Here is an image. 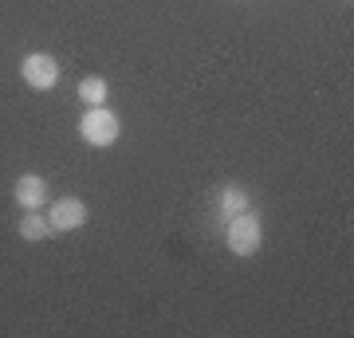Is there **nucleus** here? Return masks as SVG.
Returning a JSON list of instances; mask_svg holds the SVG:
<instances>
[{"label": "nucleus", "instance_id": "obj_1", "mask_svg": "<svg viewBox=\"0 0 354 338\" xmlns=\"http://www.w3.org/2000/svg\"><path fill=\"white\" fill-rule=\"evenodd\" d=\"M118 134H122V122H118V114L111 106H87L83 118H79V138L87 142V146H95V150L114 146Z\"/></svg>", "mask_w": 354, "mask_h": 338}, {"label": "nucleus", "instance_id": "obj_2", "mask_svg": "<svg viewBox=\"0 0 354 338\" xmlns=\"http://www.w3.org/2000/svg\"><path fill=\"white\" fill-rule=\"evenodd\" d=\"M225 244H228L232 256H252V252H260V244H264V228H260V220H256L252 209L241 213V216H228Z\"/></svg>", "mask_w": 354, "mask_h": 338}, {"label": "nucleus", "instance_id": "obj_3", "mask_svg": "<svg viewBox=\"0 0 354 338\" xmlns=\"http://www.w3.org/2000/svg\"><path fill=\"white\" fill-rule=\"evenodd\" d=\"M20 79L32 91H51L59 83V59L48 55V51H32V55L20 59Z\"/></svg>", "mask_w": 354, "mask_h": 338}, {"label": "nucleus", "instance_id": "obj_4", "mask_svg": "<svg viewBox=\"0 0 354 338\" xmlns=\"http://www.w3.org/2000/svg\"><path fill=\"white\" fill-rule=\"evenodd\" d=\"M48 225H51V232H75V228H83L87 225V200H79V197L51 200Z\"/></svg>", "mask_w": 354, "mask_h": 338}, {"label": "nucleus", "instance_id": "obj_5", "mask_svg": "<svg viewBox=\"0 0 354 338\" xmlns=\"http://www.w3.org/2000/svg\"><path fill=\"white\" fill-rule=\"evenodd\" d=\"M12 197H16V205L20 209H39L44 200H48V181L39 173H24V177H16V185H12Z\"/></svg>", "mask_w": 354, "mask_h": 338}, {"label": "nucleus", "instance_id": "obj_6", "mask_svg": "<svg viewBox=\"0 0 354 338\" xmlns=\"http://www.w3.org/2000/svg\"><path fill=\"white\" fill-rule=\"evenodd\" d=\"M252 209V197H248V189H241V185H225L221 189V216H241V213H248Z\"/></svg>", "mask_w": 354, "mask_h": 338}, {"label": "nucleus", "instance_id": "obj_7", "mask_svg": "<svg viewBox=\"0 0 354 338\" xmlns=\"http://www.w3.org/2000/svg\"><path fill=\"white\" fill-rule=\"evenodd\" d=\"M79 99L87 102V106H106V99H111L106 79H102V75H87L83 83H79Z\"/></svg>", "mask_w": 354, "mask_h": 338}, {"label": "nucleus", "instance_id": "obj_8", "mask_svg": "<svg viewBox=\"0 0 354 338\" xmlns=\"http://www.w3.org/2000/svg\"><path fill=\"white\" fill-rule=\"evenodd\" d=\"M16 232H20V240H32V244H36V240H44L51 232V225H48V216H39L36 209H28V213L20 216Z\"/></svg>", "mask_w": 354, "mask_h": 338}]
</instances>
